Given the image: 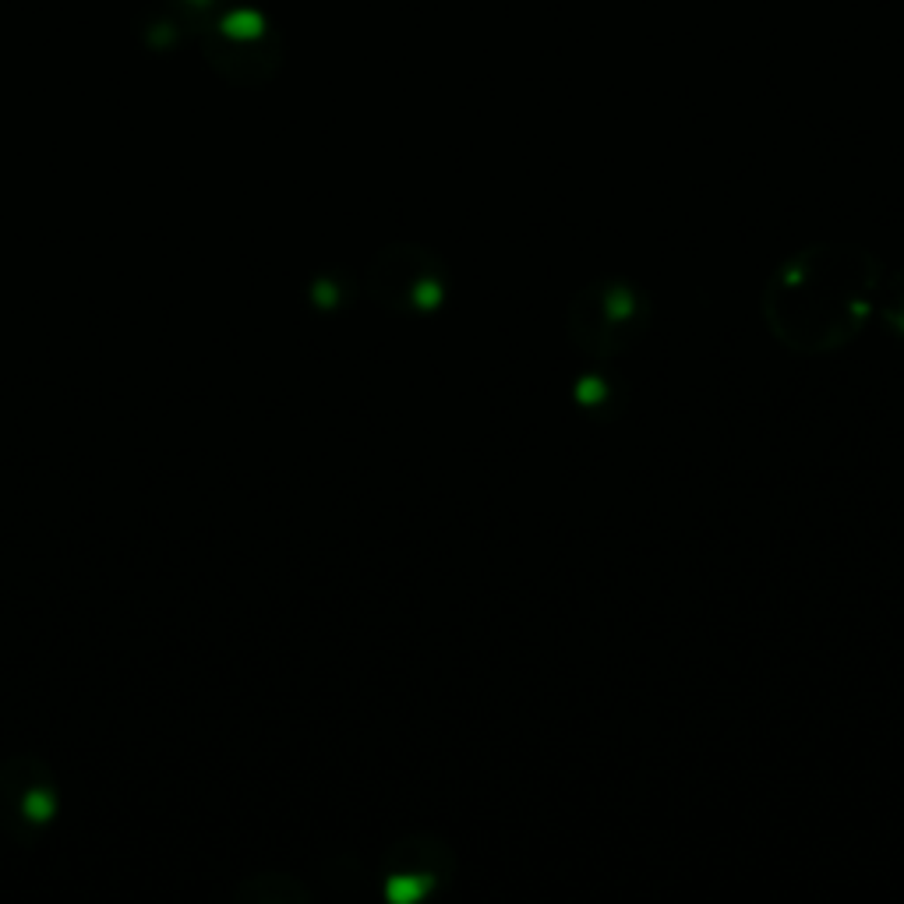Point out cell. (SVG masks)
I'll list each match as a JSON object with an SVG mask.
<instances>
[{"instance_id":"cell-1","label":"cell","mask_w":904,"mask_h":904,"mask_svg":"<svg viewBox=\"0 0 904 904\" xmlns=\"http://www.w3.org/2000/svg\"><path fill=\"white\" fill-rule=\"evenodd\" d=\"M887 265L848 241H816L774 265L760 315L777 347L823 357L848 347L876 315Z\"/></svg>"},{"instance_id":"cell-2","label":"cell","mask_w":904,"mask_h":904,"mask_svg":"<svg viewBox=\"0 0 904 904\" xmlns=\"http://www.w3.org/2000/svg\"><path fill=\"white\" fill-rule=\"evenodd\" d=\"M647 290L629 280H597L573 293L566 308V336L586 357L629 354L651 328Z\"/></svg>"},{"instance_id":"cell-3","label":"cell","mask_w":904,"mask_h":904,"mask_svg":"<svg viewBox=\"0 0 904 904\" xmlns=\"http://www.w3.org/2000/svg\"><path fill=\"white\" fill-rule=\"evenodd\" d=\"M367 287L378 304H385L393 311L432 315L445 300L449 272H445V262L432 248L396 244V248H385L371 262Z\"/></svg>"},{"instance_id":"cell-4","label":"cell","mask_w":904,"mask_h":904,"mask_svg":"<svg viewBox=\"0 0 904 904\" xmlns=\"http://www.w3.org/2000/svg\"><path fill=\"white\" fill-rule=\"evenodd\" d=\"M456 869V855L452 848H445L438 837H410L406 844L393 848V869H389V883H410L406 898H417L424 890L438 887V880L452 876Z\"/></svg>"},{"instance_id":"cell-5","label":"cell","mask_w":904,"mask_h":904,"mask_svg":"<svg viewBox=\"0 0 904 904\" xmlns=\"http://www.w3.org/2000/svg\"><path fill=\"white\" fill-rule=\"evenodd\" d=\"M876 315H880L883 322H890L894 328H901L904 332V269L901 272H883Z\"/></svg>"}]
</instances>
